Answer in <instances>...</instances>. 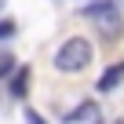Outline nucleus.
Wrapping results in <instances>:
<instances>
[{
  "label": "nucleus",
  "mask_w": 124,
  "mask_h": 124,
  "mask_svg": "<svg viewBox=\"0 0 124 124\" xmlns=\"http://www.w3.org/2000/svg\"><path fill=\"white\" fill-rule=\"evenodd\" d=\"M106 40H120V33H124V15H120V4L117 0H91V4H84V11H80Z\"/></svg>",
  "instance_id": "nucleus-1"
},
{
  "label": "nucleus",
  "mask_w": 124,
  "mask_h": 124,
  "mask_svg": "<svg viewBox=\"0 0 124 124\" xmlns=\"http://www.w3.org/2000/svg\"><path fill=\"white\" fill-rule=\"evenodd\" d=\"M88 62H91V44L84 37H70L66 44L55 51V70L58 73H80Z\"/></svg>",
  "instance_id": "nucleus-2"
},
{
  "label": "nucleus",
  "mask_w": 124,
  "mask_h": 124,
  "mask_svg": "<svg viewBox=\"0 0 124 124\" xmlns=\"http://www.w3.org/2000/svg\"><path fill=\"white\" fill-rule=\"evenodd\" d=\"M66 124H102V109H99V102H80L77 109H70L66 117H62Z\"/></svg>",
  "instance_id": "nucleus-3"
},
{
  "label": "nucleus",
  "mask_w": 124,
  "mask_h": 124,
  "mask_svg": "<svg viewBox=\"0 0 124 124\" xmlns=\"http://www.w3.org/2000/svg\"><path fill=\"white\" fill-rule=\"evenodd\" d=\"M120 80H124V62H113V66L99 77V91H113Z\"/></svg>",
  "instance_id": "nucleus-4"
},
{
  "label": "nucleus",
  "mask_w": 124,
  "mask_h": 124,
  "mask_svg": "<svg viewBox=\"0 0 124 124\" xmlns=\"http://www.w3.org/2000/svg\"><path fill=\"white\" fill-rule=\"evenodd\" d=\"M26 88H29V66H15V77H11V95H15V99H26Z\"/></svg>",
  "instance_id": "nucleus-5"
},
{
  "label": "nucleus",
  "mask_w": 124,
  "mask_h": 124,
  "mask_svg": "<svg viewBox=\"0 0 124 124\" xmlns=\"http://www.w3.org/2000/svg\"><path fill=\"white\" fill-rule=\"evenodd\" d=\"M8 73H15V55L0 51V77H8Z\"/></svg>",
  "instance_id": "nucleus-6"
},
{
  "label": "nucleus",
  "mask_w": 124,
  "mask_h": 124,
  "mask_svg": "<svg viewBox=\"0 0 124 124\" xmlns=\"http://www.w3.org/2000/svg\"><path fill=\"white\" fill-rule=\"evenodd\" d=\"M11 33H15V22H0V40L11 37Z\"/></svg>",
  "instance_id": "nucleus-7"
},
{
  "label": "nucleus",
  "mask_w": 124,
  "mask_h": 124,
  "mask_svg": "<svg viewBox=\"0 0 124 124\" xmlns=\"http://www.w3.org/2000/svg\"><path fill=\"white\" fill-rule=\"evenodd\" d=\"M26 120H29V124H44V117H40L37 109H26Z\"/></svg>",
  "instance_id": "nucleus-8"
},
{
  "label": "nucleus",
  "mask_w": 124,
  "mask_h": 124,
  "mask_svg": "<svg viewBox=\"0 0 124 124\" xmlns=\"http://www.w3.org/2000/svg\"><path fill=\"white\" fill-rule=\"evenodd\" d=\"M4 4H8V0H0V11H4Z\"/></svg>",
  "instance_id": "nucleus-9"
},
{
  "label": "nucleus",
  "mask_w": 124,
  "mask_h": 124,
  "mask_svg": "<svg viewBox=\"0 0 124 124\" xmlns=\"http://www.w3.org/2000/svg\"><path fill=\"white\" fill-rule=\"evenodd\" d=\"M117 124H124V120H117Z\"/></svg>",
  "instance_id": "nucleus-10"
}]
</instances>
